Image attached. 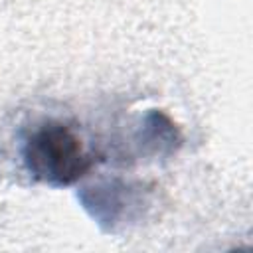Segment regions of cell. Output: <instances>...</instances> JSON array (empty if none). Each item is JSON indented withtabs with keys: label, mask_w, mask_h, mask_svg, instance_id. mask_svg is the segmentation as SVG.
<instances>
[{
	"label": "cell",
	"mask_w": 253,
	"mask_h": 253,
	"mask_svg": "<svg viewBox=\"0 0 253 253\" xmlns=\"http://www.w3.org/2000/svg\"><path fill=\"white\" fill-rule=\"evenodd\" d=\"M24 160L34 178L55 186L75 182L91 166L81 138L65 125L53 121L30 134L24 146Z\"/></svg>",
	"instance_id": "1"
}]
</instances>
